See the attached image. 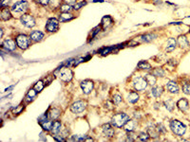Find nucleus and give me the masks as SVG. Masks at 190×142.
I'll return each instance as SVG.
<instances>
[{
    "mask_svg": "<svg viewBox=\"0 0 190 142\" xmlns=\"http://www.w3.org/2000/svg\"><path fill=\"white\" fill-rule=\"evenodd\" d=\"M60 114H61V112H60L59 109L53 108L48 112V117H50L51 119H57L60 116Z\"/></svg>",
    "mask_w": 190,
    "mask_h": 142,
    "instance_id": "obj_23",
    "label": "nucleus"
},
{
    "mask_svg": "<svg viewBox=\"0 0 190 142\" xmlns=\"http://www.w3.org/2000/svg\"><path fill=\"white\" fill-rule=\"evenodd\" d=\"M176 44H177V41L174 38H169L167 42V48H165V51L167 52L173 51L176 47Z\"/></svg>",
    "mask_w": 190,
    "mask_h": 142,
    "instance_id": "obj_15",
    "label": "nucleus"
},
{
    "mask_svg": "<svg viewBox=\"0 0 190 142\" xmlns=\"http://www.w3.org/2000/svg\"><path fill=\"white\" fill-rule=\"evenodd\" d=\"M112 50V47H107V48H105L104 50L101 51V53H102L103 55H106V54H108V52L111 51Z\"/></svg>",
    "mask_w": 190,
    "mask_h": 142,
    "instance_id": "obj_42",
    "label": "nucleus"
},
{
    "mask_svg": "<svg viewBox=\"0 0 190 142\" xmlns=\"http://www.w3.org/2000/svg\"><path fill=\"white\" fill-rule=\"evenodd\" d=\"M177 106L178 108L180 109L181 111H183V112H185L188 109V101L187 100H185V99H181L179 101L177 102Z\"/></svg>",
    "mask_w": 190,
    "mask_h": 142,
    "instance_id": "obj_16",
    "label": "nucleus"
},
{
    "mask_svg": "<svg viewBox=\"0 0 190 142\" xmlns=\"http://www.w3.org/2000/svg\"><path fill=\"white\" fill-rule=\"evenodd\" d=\"M177 43L179 44V46H180L181 48H186V47H188V46H189L188 39H187L186 37H185L184 35H181V36H179V38H178Z\"/></svg>",
    "mask_w": 190,
    "mask_h": 142,
    "instance_id": "obj_17",
    "label": "nucleus"
},
{
    "mask_svg": "<svg viewBox=\"0 0 190 142\" xmlns=\"http://www.w3.org/2000/svg\"><path fill=\"white\" fill-rule=\"evenodd\" d=\"M44 85H45L44 82H42V81H39V82H37V83H35V85L33 86V88H34V90L38 93V92H41V91L43 90Z\"/></svg>",
    "mask_w": 190,
    "mask_h": 142,
    "instance_id": "obj_31",
    "label": "nucleus"
},
{
    "mask_svg": "<svg viewBox=\"0 0 190 142\" xmlns=\"http://www.w3.org/2000/svg\"><path fill=\"white\" fill-rule=\"evenodd\" d=\"M112 23H113V20L110 16H108V15L105 16V17H103V19H102V26L105 30L108 27H110L112 25Z\"/></svg>",
    "mask_w": 190,
    "mask_h": 142,
    "instance_id": "obj_22",
    "label": "nucleus"
},
{
    "mask_svg": "<svg viewBox=\"0 0 190 142\" xmlns=\"http://www.w3.org/2000/svg\"><path fill=\"white\" fill-rule=\"evenodd\" d=\"M30 37H31V39L32 40V41L40 42L44 38V33L41 31H39V30H34V31H32L31 33Z\"/></svg>",
    "mask_w": 190,
    "mask_h": 142,
    "instance_id": "obj_13",
    "label": "nucleus"
},
{
    "mask_svg": "<svg viewBox=\"0 0 190 142\" xmlns=\"http://www.w3.org/2000/svg\"><path fill=\"white\" fill-rule=\"evenodd\" d=\"M154 37H156L155 34H152V33H149V34H145L142 37V40L144 42H150L151 40L154 39Z\"/></svg>",
    "mask_w": 190,
    "mask_h": 142,
    "instance_id": "obj_34",
    "label": "nucleus"
},
{
    "mask_svg": "<svg viewBox=\"0 0 190 142\" xmlns=\"http://www.w3.org/2000/svg\"><path fill=\"white\" fill-rule=\"evenodd\" d=\"M183 92L186 95H190V83H184L183 85Z\"/></svg>",
    "mask_w": 190,
    "mask_h": 142,
    "instance_id": "obj_37",
    "label": "nucleus"
},
{
    "mask_svg": "<svg viewBox=\"0 0 190 142\" xmlns=\"http://www.w3.org/2000/svg\"><path fill=\"white\" fill-rule=\"evenodd\" d=\"M93 86H94V83L92 81L86 80V81L81 82V88H82V90L85 94H90V93L93 90Z\"/></svg>",
    "mask_w": 190,
    "mask_h": 142,
    "instance_id": "obj_10",
    "label": "nucleus"
},
{
    "mask_svg": "<svg viewBox=\"0 0 190 142\" xmlns=\"http://www.w3.org/2000/svg\"><path fill=\"white\" fill-rule=\"evenodd\" d=\"M152 74L154 75L155 77H164V71L163 68H154V69L152 70Z\"/></svg>",
    "mask_w": 190,
    "mask_h": 142,
    "instance_id": "obj_30",
    "label": "nucleus"
},
{
    "mask_svg": "<svg viewBox=\"0 0 190 142\" xmlns=\"http://www.w3.org/2000/svg\"><path fill=\"white\" fill-rule=\"evenodd\" d=\"M127 100L130 103H136L139 100V94L135 91H131L127 96Z\"/></svg>",
    "mask_w": 190,
    "mask_h": 142,
    "instance_id": "obj_19",
    "label": "nucleus"
},
{
    "mask_svg": "<svg viewBox=\"0 0 190 142\" xmlns=\"http://www.w3.org/2000/svg\"><path fill=\"white\" fill-rule=\"evenodd\" d=\"M56 72H57L58 78L61 80L62 82L68 83L72 80V78H73V73H72L71 69H70L68 67H61Z\"/></svg>",
    "mask_w": 190,
    "mask_h": 142,
    "instance_id": "obj_2",
    "label": "nucleus"
},
{
    "mask_svg": "<svg viewBox=\"0 0 190 142\" xmlns=\"http://www.w3.org/2000/svg\"><path fill=\"white\" fill-rule=\"evenodd\" d=\"M151 93H152L153 97L159 98V97H161V95L163 94V88L161 86H154L151 89Z\"/></svg>",
    "mask_w": 190,
    "mask_h": 142,
    "instance_id": "obj_26",
    "label": "nucleus"
},
{
    "mask_svg": "<svg viewBox=\"0 0 190 142\" xmlns=\"http://www.w3.org/2000/svg\"><path fill=\"white\" fill-rule=\"evenodd\" d=\"M167 89L170 93H173V94H177L179 92V86H178L177 83L173 82V81H170V82L167 83Z\"/></svg>",
    "mask_w": 190,
    "mask_h": 142,
    "instance_id": "obj_14",
    "label": "nucleus"
},
{
    "mask_svg": "<svg viewBox=\"0 0 190 142\" xmlns=\"http://www.w3.org/2000/svg\"><path fill=\"white\" fill-rule=\"evenodd\" d=\"M61 128H62V124L60 121H54L53 124H52V128L51 130V132L52 134H54V135H57L58 133L61 132Z\"/></svg>",
    "mask_w": 190,
    "mask_h": 142,
    "instance_id": "obj_20",
    "label": "nucleus"
},
{
    "mask_svg": "<svg viewBox=\"0 0 190 142\" xmlns=\"http://www.w3.org/2000/svg\"><path fill=\"white\" fill-rule=\"evenodd\" d=\"M0 17H1V19L4 20V21H6V20H9L11 17V14L10 10L8 9V8H6V7L2 8L1 13H0Z\"/></svg>",
    "mask_w": 190,
    "mask_h": 142,
    "instance_id": "obj_18",
    "label": "nucleus"
},
{
    "mask_svg": "<svg viewBox=\"0 0 190 142\" xmlns=\"http://www.w3.org/2000/svg\"><path fill=\"white\" fill-rule=\"evenodd\" d=\"M148 138H149V135L147 133H141L138 136V139L141 141H147Z\"/></svg>",
    "mask_w": 190,
    "mask_h": 142,
    "instance_id": "obj_35",
    "label": "nucleus"
},
{
    "mask_svg": "<svg viewBox=\"0 0 190 142\" xmlns=\"http://www.w3.org/2000/svg\"><path fill=\"white\" fill-rule=\"evenodd\" d=\"M145 80L147 81V83L150 84L151 86L152 85H155L156 84V82H157V79L156 77L153 75V74H147L145 75Z\"/></svg>",
    "mask_w": 190,
    "mask_h": 142,
    "instance_id": "obj_27",
    "label": "nucleus"
},
{
    "mask_svg": "<svg viewBox=\"0 0 190 142\" xmlns=\"http://www.w3.org/2000/svg\"><path fill=\"white\" fill-rule=\"evenodd\" d=\"M170 128L172 130V132L177 136H184L185 131H186V128L185 126L179 120H172L170 122Z\"/></svg>",
    "mask_w": 190,
    "mask_h": 142,
    "instance_id": "obj_3",
    "label": "nucleus"
},
{
    "mask_svg": "<svg viewBox=\"0 0 190 142\" xmlns=\"http://www.w3.org/2000/svg\"><path fill=\"white\" fill-rule=\"evenodd\" d=\"M147 81L144 77L137 76L133 80V86L137 91H144L147 87Z\"/></svg>",
    "mask_w": 190,
    "mask_h": 142,
    "instance_id": "obj_5",
    "label": "nucleus"
},
{
    "mask_svg": "<svg viewBox=\"0 0 190 142\" xmlns=\"http://www.w3.org/2000/svg\"><path fill=\"white\" fill-rule=\"evenodd\" d=\"M29 7V3L25 0H21V1L16 2L15 4H14L13 7H11V11L16 13H24Z\"/></svg>",
    "mask_w": 190,
    "mask_h": 142,
    "instance_id": "obj_6",
    "label": "nucleus"
},
{
    "mask_svg": "<svg viewBox=\"0 0 190 142\" xmlns=\"http://www.w3.org/2000/svg\"><path fill=\"white\" fill-rule=\"evenodd\" d=\"M50 6L51 8H52V9H57V8H60V6H61V0H51L50 1Z\"/></svg>",
    "mask_w": 190,
    "mask_h": 142,
    "instance_id": "obj_32",
    "label": "nucleus"
},
{
    "mask_svg": "<svg viewBox=\"0 0 190 142\" xmlns=\"http://www.w3.org/2000/svg\"><path fill=\"white\" fill-rule=\"evenodd\" d=\"M54 138L56 140H58V141H65V139L63 138V137H58V136H54Z\"/></svg>",
    "mask_w": 190,
    "mask_h": 142,
    "instance_id": "obj_45",
    "label": "nucleus"
},
{
    "mask_svg": "<svg viewBox=\"0 0 190 142\" xmlns=\"http://www.w3.org/2000/svg\"><path fill=\"white\" fill-rule=\"evenodd\" d=\"M85 109H86V102H84L83 100H78L74 102L70 106V110L72 113L74 114H80L82 113Z\"/></svg>",
    "mask_w": 190,
    "mask_h": 142,
    "instance_id": "obj_9",
    "label": "nucleus"
},
{
    "mask_svg": "<svg viewBox=\"0 0 190 142\" xmlns=\"http://www.w3.org/2000/svg\"><path fill=\"white\" fill-rule=\"evenodd\" d=\"M40 124H41V126L44 130H46V131H51L52 128V124H53V121H51V119H46L45 121H43V122H41Z\"/></svg>",
    "mask_w": 190,
    "mask_h": 142,
    "instance_id": "obj_25",
    "label": "nucleus"
},
{
    "mask_svg": "<svg viewBox=\"0 0 190 142\" xmlns=\"http://www.w3.org/2000/svg\"><path fill=\"white\" fill-rule=\"evenodd\" d=\"M136 128V121L129 119L127 122L125 124V130L127 132H133Z\"/></svg>",
    "mask_w": 190,
    "mask_h": 142,
    "instance_id": "obj_21",
    "label": "nucleus"
},
{
    "mask_svg": "<svg viewBox=\"0 0 190 142\" xmlns=\"http://www.w3.org/2000/svg\"><path fill=\"white\" fill-rule=\"evenodd\" d=\"M38 1H39V3H40V4H41V5L46 6V5H48V3H50L51 0H38Z\"/></svg>",
    "mask_w": 190,
    "mask_h": 142,
    "instance_id": "obj_44",
    "label": "nucleus"
},
{
    "mask_svg": "<svg viewBox=\"0 0 190 142\" xmlns=\"http://www.w3.org/2000/svg\"><path fill=\"white\" fill-rule=\"evenodd\" d=\"M98 1H99V2H103V0H94L93 2H98Z\"/></svg>",
    "mask_w": 190,
    "mask_h": 142,
    "instance_id": "obj_46",
    "label": "nucleus"
},
{
    "mask_svg": "<svg viewBox=\"0 0 190 142\" xmlns=\"http://www.w3.org/2000/svg\"><path fill=\"white\" fill-rule=\"evenodd\" d=\"M60 10H61L62 13H70L72 10V8L70 5H68V4H64V5L60 6Z\"/></svg>",
    "mask_w": 190,
    "mask_h": 142,
    "instance_id": "obj_33",
    "label": "nucleus"
},
{
    "mask_svg": "<svg viewBox=\"0 0 190 142\" xmlns=\"http://www.w3.org/2000/svg\"><path fill=\"white\" fill-rule=\"evenodd\" d=\"M73 18V14L70 13H62L60 14V17H59V20L61 22H66V21H68V20H71Z\"/></svg>",
    "mask_w": 190,
    "mask_h": 142,
    "instance_id": "obj_24",
    "label": "nucleus"
},
{
    "mask_svg": "<svg viewBox=\"0 0 190 142\" xmlns=\"http://www.w3.org/2000/svg\"><path fill=\"white\" fill-rule=\"evenodd\" d=\"M2 46H3L4 48H5V49L10 50V51H14V50H15V48H16L15 42L14 41V40H11V39H6L5 41L3 42Z\"/></svg>",
    "mask_w": 190,
    "mask_h": 142,
    "instance_id": "obj_12",
    "label": "nucleus"
},
{
    "mask_svg": "<svg viewBox=\"0 0 190 142\" xmlns=\"http://www.w3.org/2000/svg\"><path fill=\"white\" fill-rule=\"evenodd\" d=\"M129 120V117L125 113H119L116 114L112 117L111 119V123L114 127L117 128H122L123 126H125L127 121Z\"/></svg>",
    "mask_w": 190,
    "mask_h": 142,
    "instance_id": "obj_1",
    "label": "nucleus"
},
{
    "mask_svg": "<svg viewBox=\"0 0 190 142\" xmlns=\"http://www.w3.org/2000/svg\"><path fill=\"white\" fill-rule=\"evenodd\" d=\"M138 67L141 68V69H144V70L151 69V66L147 62H145V61H141V62L138 64Z\"/></svg>",
    "mask_w": 190,
    "mask_h": 142,
    "instance_id": "obj_29",
    "label": "nucleus"
},
{
    "mask_svg": "<svg viewBox=\"0 0 190 142\" xmlns=\"http://www.w3.org/2000/svg\"><path fill=\"white\" fill-rule=\"evenodd\" d=\"M20 21L27 28H33L35 26V19L31 14H24L20 18Z\"/></svg>",
    "mask_w": 190,
    "mask_h": 142,
    "instance_id": "obj_7",
    "label": "nucleus"
},
{
    "mask_svg": "<svg viewBox=\"0 0 190 142\" xmlns=\"http://www.w3.org/2000/svg\"><path fill=\"white\" fill-rule=\"evenodd\" d=\"M188 42H189V46H190V39L188 40Z\"/></svg>",
    "mask_w": 190,
    "mask_h": 142,
    "instance_id": "obj_48",
    "label": "nucleus"
},
{
    "mask_svg": "<svg viewBox=\"0 0 190 142\" xmlns=\"http://www.w3.org/2000/svg\"><path fill=\"white\" fill-rule=\"evenodd\" d=\"M31 37L25 34H19L16 37V45L21 48V49H27L31 45Z\"/></svg>",
    "mask_w": 190,
    "mask_h": 142,
    "instance_id": "obj_4",
    "label": "nucleus"
},
{
    "mask_svg": "<svg viewBox=\"0 0 190 142\" xmlns=\"http://www.w3.org/2000/svg\"><path fill=\"white\" fill-rule=\"evenodd\" d=\"M101 30V28L100 27H97V28H95L94 30H93V31H92V34H91V37H94V36L98 33V32Z\"/></svg>",
    "mask_w": 190,
    "mask_h": 142,
    "instance_id": "obj_41",
    "label": "nucleus"
},
{
    "mask_svg": "<svg viewBox=\"0 0 190 142\" xmlns=\"http://www.w3.org/2000/svg\"><path fill=\"white\" fill-rule=\"evenodd\" d=\"M86 4H87V3L85 2V1H83V2H80V3H76L75 5H74V8H73V9H74V10H80L81 8H82L83 6L86 5Z\"/></svg>",
    "mask_w": 190,
    "mask_h": 142,
    "instance_id": "obj_39",
    "label": "nucleus"
},
{
    "mask_svg": "<svg viewBox=\"0 0 190 142\" xmlns=\"http://www.w3.org/2000/svg\"><path fill=\"white\" fill-rule=\"evenodd\" d=\"M164 106L168 111L171 112V111H173V109H174V107H175V103L171 99H168L164 101Z\"/></svg>",
    "mask_w": 190,
    "mask_h": 142,
    "instance_id": "obj_28",
    "label": "nucleus"
},
{
    "mask_svg": "<svg viewBox=\"0 0 190 142\" xmlns=\"http://www.w3.org/2000/svg\"><path fill=\"white\" fill-rule=\"evenodd\" d=\"M10 1H11V0H1V3H0V5H1L2 8L7 7L8 5H9Z\"/></svg>",
    "mask_w": 190,
    "mask_h": 142,
    "instance_id": "obj_40",
    "label": "nucleus"
},
{
    "mask_svg": "<svg viewBox=\"0 0 190 142\" xmlns=\"http://www.w3.org/2000/svg\"><path fill=\"white\" fill-rule=\"evenodd\" d=\"M59 28V21L56 18H50L48 20L46 30L48 32H56Z\"/></svg>",
    "mask_w": 190,
    "mask_h": 142,
    "instance_id": "obj_8",
    "label": "nucleus"
},
{
    "mask_svg": "<svg viewBox=\"0 0 190 142\" xmlns=\"http://www.w3.org/2000/svg\"><path fill=\"white\" fill-rule=\"evenodd\" d=\"M102 130H103L104 135L106 136H107V137H112L113 136H114V133H115L114 129H113V127L111 126L110 123H107V124L103 125Z\"/></svg>",
    "mask_w": 190,
    "mask_h": 142,
    "instance_id": "obj_11",
    "label": "nucleus"
},
{
    "mask_svg": "<svg viewBox=\"0 0 190 142\" xmlns=\"http://www.w3.org/2000/svg\"><path fill=\"white\" fill-rule=\"evenodd\" d=\"M121 101H122V97H121L120 95L117 94L113 97V102H114V104H119Z\"/></svg>",
    "mask_w": 190,
    "mask_h": 142,
    "instance_id": "obj_38",
    "label": "nucleus"
},
{
    "mask_svg": "<svg viewBox=\"0 0 190 142\" xmlns=\"http://www.w3.org/2000/svg\"><path fill=\"white\" fill-rule=\"evenodd\" d=\"M155 3H158V2H161V0H153Z\"/></svg>",
    "mask_w": 190,
    "mask_h": 142,
    "instance_id": "obj_47",
    "label": "nucleus"
},
{
    "mask_svg": "<svg viewBox=\"0 0 190 142\" xmlns=\"http://www.w3.org/2000/svg\"><path fill=\"white\" fill-rule=\"evenodd\" d=\"M65 3L66 4H68V5H75L76 4V0H64Z\"/></svg>",
    "mask_w": 190,
    "mask_h": 142,
    "instance_id": "obj_43",
    "label": "nucleus"
},
{
    "mask_svg": "<svg viewBox=\"0 0 190 142\" xmlns=\"http://www.w3.org/2000/svg\"><path fill=\"white\" fill-rule=\"evenodd\" d=\"M36 93H37V92L34 90V88L31 89V90L29 91V93H28V95H27V99L28 100H32L36 96Z\"/></svg>",
    "mask_w": 190,
    "mask_h": 142,
    "instance_id": "obj_36",
    "label": "nucleus"
}]
</instances>
